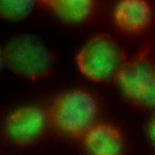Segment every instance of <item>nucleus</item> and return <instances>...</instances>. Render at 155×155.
<instances>
[{
  "instance_id": "1",
  "label": "nucleus",
  "mask_w": 155,
  "mask_h": 155,
  "mask_svg": "<svg viewBox=\"0 0 155 155\" xmlns=\"http://www.w3.org/2000/svg\"><path fill=\"white\" fill-rule=\"evenodd\" d=\"M127 61L123 48L113 38L105 33L91 38L76 58L81 73L96 82L116 81Z\"/></svg>"
},
{
  "instance_id": "2",
  "label": "nucleus",
  "mask_w": 155,
  "mask_h": 155,
  "mask_svg": "<svg viewBox=\"0 0 155 155\" xmlns=\"http://www.w3.org/2000/svg\"><path fill=\"white\" fill-rule=\"evenodd\" d=\"M2 49L5 65L13 72L29 80L42 79L53 70V54L35 36H16Z\"/></svg>"
},
{
  "instance_id": "3",
  "label": "nucleus",
  "mask_w": 155,
  "mask_h": 155,
  "mask_svg": "<svg viewBox=\"0 0 155 155\" xmlns=\"http://www.w3.org/2000/svg\"><path fill=\"white\" fill-rule=\"evenodd\" d=\"M98 105L94 97L82 90H75L58 97L53 103L50 119L62 133L72 136H85L95 125Z\"/></svg>"
},
{
  "instance_id": "4",
  "label": "nucleus",
  "mask_w": 155,
  "mask_h": 155,
  "mask_svg": "<svg viewBox=\"0 0 155 155\" xmlns=\"http://www.w3.org/2000/svg\"><path fill=\"white\" fill-rule=\"evenodd\" d=\"M150 54L149 46H143L127 61L116 81L130 101L140 106L154 107L155 63Z\"/></svg>"
},
{
  "instance_id": "5",
  "label": "nucleus",
  "mask_w": 155,
  "mask_h": 155,
  "mask_svg": "<svg viewBox=\"0 0 155 155\" xmlns=\"http://www.w3.org/2000/svg\"><path fill=\"white\" fill-rule=\"evenodd\" d=\"M49 114L36 107H24L16 110L7 117L5 130L10 139L19 145H27L45 131Z\"/></svg>"
},
{
  "instance_id": "6",
  "label": "nucleus",
  "mask_w": 155,
  "mask_h": 155,
  "mask_svg": "<svg viewBox=\"0 0 155 155\" xmlns=\"http://www.w3.org/2000/svg\"><path fill=\"white\" fill-rule=\"evenodd\" d=\"M88 150L97 155H120L124 151V143L120 131L109 124L93 125L85 134Z\"/></svg>"
},
{
  "instance_id": "7",
  "label": "nucleus",
  "mask_w": 155,
  "mask_h": 155,
  "mask_svg": "<svg viewBox=\"0 0 155 155\" xmlns=\"http://www.w3.org/2000/svg\"><path fill=\"white\" fill-rule=\"evenodd\" d=\"M151 18V8L145 0H121L114 12L118 27L130 33L142 30L150 23Z\"/></svg>"
},
{
  "instance_id": "8",
  "label": "nucleus",
  "mask_w": 155,
  "mask_h": 155,
  "mask_svg": "<svg viewBox=\"0 0 155 155\" xmlns=\"http://www.w3.org/2000/svg\"><path fill=\"white\" fill-rule=\"evenodd\" d=\"M61 18L71 22H80L92 13L94 0H41Z\"/></svg>"
},
{
  "instance_id": "9",
  "label": "nucleus",
  "mask_w": 155,
  "mask_h": 155,
  "mask_svg": "<svg viewBox=\"0 0 155 155\" xmlns=\"http://www.w3.org/2000/svg\"><path fill=\"white\" fill-rule=\"evenodd\" d=\"M37 0H0V16L8 21L25 18L33 10Z\"/></svg>"
},
{
  "instance_id": "10",
  "label": "nucleus",
  "mask_w": 155,
  "mask_h": 155,
  "mask_svg": "<svg viewBox=\"0 0 155 155\" xmlns=\"http://www.w3.org/2000/svg\"><path fill=\"white\" fill-rule=\"evenodd\" d=\"M149 132L150 135L155 144V117L153 119V120L151 121L150 127H149Z\"/></svg>"
},
{
  "instance_id": "11",
  "label": "nucleus",
  "mask_w": 155,
  "mask_h": 155,
  "mask_svg": "<svg viewBox=\"0 0 155 155\" xmlns=\"http://www.w3.org/2000/svg\"><path fill=\"white\" fill-rule=\"evenodd\" d=\"M5 66V61H4V58L3 49L0 47V73H1L2 70H3Z\"/></svg>"
}]
</instances>
